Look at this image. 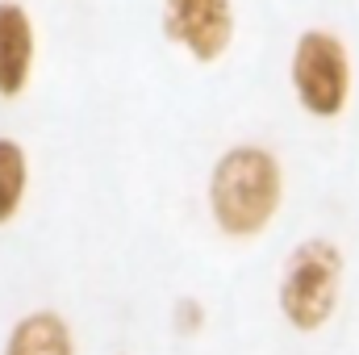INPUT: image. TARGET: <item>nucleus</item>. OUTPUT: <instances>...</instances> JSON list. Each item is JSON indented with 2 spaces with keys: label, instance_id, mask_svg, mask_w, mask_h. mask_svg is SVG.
<instances>
[{
  "label": "nucleus",
  "instance_id": "6",
  "mask_svg": "<svg viewBox=\"0 0 359 355\" xmlns=\"http://www.w3.org/2000/svg\"><path fill=\"white\" fill-rule=\"evenodd\" d=\"M0 355H76L72 322L55 309H29L8 326Z\"/></svg>",
  "mask_w": 359,
  "mask_h": 355
},
{
  "label": "nucleus",
  "instance_id": "5",
  "mask_svg": "<svg viewBox=\"0 0 359 355\" xmlns=\"http://www.w3.org/2000/svg\"><path fill=\"white\" fill-rule=\"evenodd\" d=\"M38 29L25 4L0 0V100H17L34 80Z\"/></svg>",
  "mask_w": 359,
  "mask_h": 355
},
{
  "label": "nucleus",
  "instance_id": "8",
  "mask_svg": "<svg viewBox=\"0 0 359 355\" xmlns=\"http://www.w3.org/2000/svg\"><path fill=\"white\" fill-rule=\"evenodd\" d=\"M205 322H209V314H205V305L196 297H176V305H172V330H176L180 339H196L205 330Z\"/></svg>",
  "mask_w": 359,
  "mask_h": 355
},
{
  "label": "nucleus",
  "instance_id": "2",
  "mask_svg": "<svg viewBox=\"0 0 359 355\" xmlns=\"http://www.w3.org/2000/svg\"><path fill=\"white\" fill-rule=\"evenodd\" d=\"M343 276H347V255L330 239H301L280 267L276 280V305L280 318L297 335H318L343 301Z\"/></svg>",
  "mask_w": 359,
  "mask_h": 355
},
{
  "label": "nucleus",
  "instance_id": "4",
  "mask_svg": "<svg viewBox=\"0 0 359 355\" xmlns=\"http://www.w3.org/2000/svg\"><path fill=\"white\" fill-rule=\"evenodd\" d=\"M159 29L196 67H213L234 46L238 13H234V0H163Z\"/></svg>",
  "mask_w": 359,
  "mask_h": 355
},
{
  "label": "nucleus",
  "instance_id": "7",
  "mask_svg": "<svg viewBox=\"0 0 359 355\" xmlns=\"http://www.w3.org/2000/svg\"><path fill=\"white\" fill-rule=\"evenodd\" d=\"M29 192V155L17 138H0V226L17 222Z\"/></svg>",
  "mask_w": 359,
  "mask_h": 355
},
{
  "label": "nucleus",
  "instance_id": "1",
  "mask_svg": "<svg viewBox=\"0 0 359 355\" xmlns=\"http://www.w3.org/2000/svg\"><path fill=\"white\" fill-rule=\"evenodd\" d=\"M205 205L217 234L247 243L259 239L284 205V163L264 142H234L209 168Z\"/></svg>",
  "mask_w": 359,
  "mask_h": 355
},
{
  "label": "nucleus",
  "instance_id": "3",
  "mask_svg": "<svg viewBox=\"0 0 359 355\" xmlns=\"http://www.w3.org/2000/svg\"><path fill=\"white\" fill-rule=\"evenodd\" d=\"M288 84L297 105L318 117V121H330V117H343L347 105H351V51L347 42L334 34V29H322V25H309L297 42H292V55H288Z\"/></svg>",
  "mask_w": 359,
  "mask_h": 355
}]
</instances>
